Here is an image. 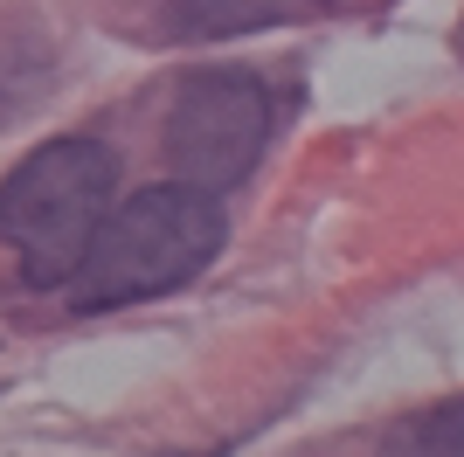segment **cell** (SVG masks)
I'll list each match as a JSON object with an SVG mask.
<instances>
[{"label":"cell","instance_id":"cell-6","mask_svg":"<svg viewBox=\"0 0 464 457\" xmlns=\"http://www.w3.org/2000/svg\"><path fill=\"white\" fill-rule=\"evenodd\" d=\"M167 457H215V451H167Z\"/></svg>","mask_w":464,"mask_h":457},{"label":"cell","instance_id":"cell-4","mask_svg":"<svg viewBox=\"0 0 464 457\" xmlns=\"http://www.w3.org/2000/svg\"><path fill=\"white\" fill-rule=\"evenodd\" d=\"M382 457H464V395L437 402V409H416V416L388 423Z\"/></svg>","mask_w":464,"mask_h":457},{"label":"cell","instance_id":"cell-3","mask_svg":"<svg viewBox=\"0 0 464 457\" xmlns=\"http://www.w3.org/2000/svg\"><path fill=\"white\" fill-rule=\"evenodd\" d=\"M271 139V91L250 70H194L167 97L160 152L194 188H229L264 160Z\"/></svg>","mask_w":464,"mask_h":457},{"label":"cell","instance_id":"cell-1","mask_svg":"<svg viewBox=\"0 0 464 457\" xmlns=\"http://www.w3.org/2000/svg\"><path fill=\"white\" fill-rule=\"evenodd\" d=\"M118 194V152L104 139H49L0 180V243L21 257L28 285L56 291L91 257Z\"/></svg>","mask_w":464,"mask_h":457},{"label":"cell","instance_id":"cell-5","mask_svg":"<svg viewBox=\"0 0 464 457\" xmlns=\"http://www.w3.org/2000/svg\"><path fill=\"white\" fill-rule=\"evenodd\" d=\"M277 15V0H174L167 35L201 42V35H236V28H264Z\"/></svg>","mask_w":464,"mask_h":457},{"label":"cell","instance_id":"cell-2","mask_svg":"<svg viewBox=\"0 0 464 457\" xmlns=\"http://www.w3.org/2000/svg\"><path fill=\"white\" fill-rule=\"evenodd\" d=\"M222 236H229V215L215 188H194V180L139 188L125 209L104 215L91 257H83V305H139L160 291H180L222 257Z\"/></svg>","mask_w":464,"mask_h":457}]
</instances>
